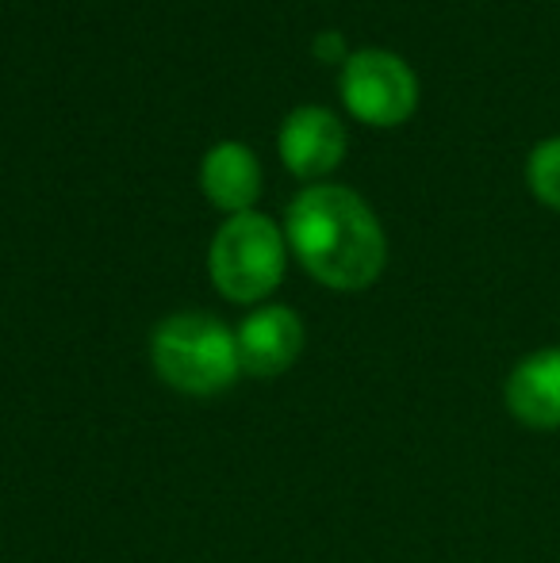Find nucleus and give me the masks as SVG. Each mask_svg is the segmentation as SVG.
<instances>
[{"mask_svg":"<svg viewBox=\"0 0 560 563\" xmlns=\"http://www.w3.org/2000/svg\"><path fill=\"white\" fill-rule=\"evenodd\" d=\"M200 185L216 208L231 211V216H246L262 196V165H257L254 150L242 142H219L204 157Z\"/></svg>","mask_w":560,"mask_h":563,"instance_id":"8","label":"nucleus"},{"mask_svg":"<svg viewBox=\"0 0 560 563\" xmlns=\"http://www.w3.org/2000/svg\"><path fill=\"white\" fill-rule=\"evenodd\" d=\"M150 361L173 391L196 395V399L227 391L242 372L234 330L200 311L169 314L165 322H157L150 338Z\"/></svg>","mask_w":560,"mask_h":563,"instance_id":"2","label":"nucleus"},{"mask_svg":"<svg viewBox=\"0 0 560 563\" xmlns=\"http://www.w3.org/2000/svg\"><path fill=\"white\" fill-rule=\"evenodd\" d=\"M288 245L307 273L334 291L369 288L388 261V242L373 208L338 185L304 188L292 200Z\"/></svg>","mask_w":560,"mask_h":563,"instance_id":"1","label":"nucleus"},{"mask_svg":"<svg viewBox=\"0 0 560 563\" xmlns=\"http://www.w3.org/2000/svg\"><path fill=\"white\" fill-rule=\"evenodd\" d=\"M526 185L534 200H541L549 211H560V134L541 139L526 157Z\"/></svg>","mask_w":560,"mask_h":563,"instance_id":"9","label":"nucleus"},{"mask_svg":"<svg viewBox=\"0 0 560 563\" xmlns=\"http://www.w3.org/2000/svg\"><path fill=\"white\" fill-rule=\"evenodd\" d=\"M315 54H319L322 62H342L345 58V43L342 35H334V31H327V35L315 38Z\"/></svg>","mask_w":560,"mask_h":563,"instance_id":"10","label":"nucleus"},{"mask_svg":"<svg viewBox=\"0 0 560 563\" xmlns=\"http://www.w3.org/2000/svg\"><path fill=\"white\" fill-rule=\"evenodd\" d=\"M281 157L296 177H322L345 157V126L327 108H296L281 126Z\"/></svg>","mask_w":560,"mask_h":563,"instance_id":"7","label":"nucleus"},{"mask_svg":"<svg viewBox=\"0 0 560 563\" xmlns=\"http://www.w3.org/2000/svg\"><path fill=\"white\" fill-rule=\"evenodd\" d=\"M342 100L369 126H399L419 108V77L392 51H358L345 58Z\"/></svg>","mask_w":560,"mask_h":563,"instance_id":"4","label":"nucleus"},{"mask_svg":"<svg viewBox=\"0 0 560 563\" xmlns=\"http://www.w3.org/2000/svg\"><path fill=\"white\" fill-rule=\"evenodd\" d=\"M507 415L538 433L560 430V345L534 349L510 368L503 384Z\"/></svg>","mask_w":560,"mask_h":563,"instance_id":"6","label":"nucleus"},{"mask_svg":"<svg viewBox=\"0 0 560 563\" xmlns=\"http://www.w3.org/2000/svg\"><path fill=\"white\" fill-rule=\"evenodd\" d=\"M208 268L231 303H262L284 276V234L257 211L231 216L211 242Z\"/></svg>","mask_w":560,"mask_h":563,"instance_id":"3","label":"nucleus"},{"mask_svg":"<svg viewBox=\"0 0 560 563\" xmlns=\"http://www.w3.org/2000/svg\"><path fill=\"white\" fill-rule=\"evenodd\" d=\"M234 345H239V368L246 376H284L299 361V353H304V322H299V314L292 307H257L234 330Z\"/></svg>","mask_w":560,"mask_h":563,"instance_id":"5","label":"nucleus"}]
</instances>
